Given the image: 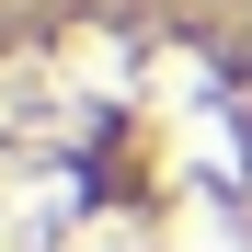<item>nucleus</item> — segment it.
<instances>
[{"mask_svg": "<svg viewBox=\"0 0 252 252\" xmlns=\"http://www.w3.org/2000/svg\"><path fill=\"white\" fill-rule=\"evenodd\" d=\"M0 252H252V0H0Z\"/></svg>", "mask_w": 252, "mask_h": 252, "instance_id": "f257e3e1", "label": "nucleus"}]
</instances>
